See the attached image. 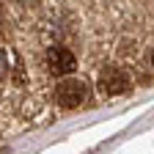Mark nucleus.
I'll use <instances>...</instances> for the list:
<instances>
[{"label": "nucleus", "instance_id": "f257e3e1", "mask_svg": "<svg viewBox=\"0 0 154 154\" xmlns=\"http://www.w3.org/2000/svg\"><path fill=\"white\" fill-rule=\"evenodd\" d=\"M88 99V85L85 80H77V77H69V80H61L55 88V102L72 110V107H80L83 102Z\"/></svg>", "mask_w": 154, "mask_h": 154}, {"label": "nucleus", "instance_id": "f03ea898", "mask_svg": "<svg viewBox=\"0 0 154 154\" xmlns=\"http://www.w3.org/2000/svg\"><path fill=\"white\" fill-rule=\"evenodd\" d=\"M129 74L119 66H107L99 72V91L105 96H119V94H127L129 91Z\"/></svg>", "mask_w": 154, "mask_h": 154}, {"label": "nucleus", "instance_id": "7ed1b4c3", "mask_svg": "<svg viewBox=\"0 0 154 154\" xmlns=\"http://www.w3.org/2000/svg\"><path fill=\"white\" fill-rule=\"evenodd\" d=\"M47 66L52 74H72L77 69V58L66 47H50L47 50Z\"/></svg>", "mask_w": 154, "mask_h": 154}, {"label": "nucleus", "instance_id": "20e7f679", "mask_svg": "<svg viewBox=\"0 0 154 154\" xmlns=\"http://www.w3.org/2000/svg\"><path fill=\"white\" fill-rule=\"evenodd\" d=\"M151 63H154V52H151Z\"/></svg>", "mask_w": 154, "mask_h": 154}]
</instances>
